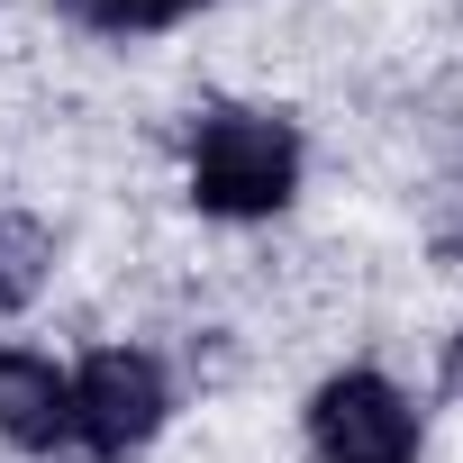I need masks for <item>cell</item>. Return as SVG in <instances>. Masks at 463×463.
Masks as SVG:
<instances>
[{"instance_id": "2", "label": "cell", "mask_w": 463, "mask_h": 463, "mask_svg": "<svg viewBox=\"0 0 463 463\" xmlns=\"http://www.w3.org/2000/svg\"><path fill=\"white\" fill-rule=\"evenodd\" d=\"M173 427V373L146 345H91L73 364V454L82 463H137Z\"/></svg>"}, {"instance_id": "4", "label": "cell", "mask_w": 463, "mask_h": 463, "mask_svg": "<svg viewBox=\"0 0 463 463\" xmlns=\"http://www.w3.org/2000/svg\"><path fill=\"white\" fill-rule=\"evenodd\" d=\"M0 445L19 454H73V364L10 345L0 354Z\"/></svg>"}, {"instance_id": "3", "label": "cell", "mask_w": 463, "mask_h": 463, "mask_svg": "<svg viewBox=\"0 0 463 463\" xmlns=\"http://www.w3.org/2000/svg\"><path fill=\"white\" fill-rule=\"evenodd\" d=\"M300 427H309V454H318V463H418V436H427L418 400H409L391 373H373V364L327 373V382L309 391Z\"/></svg>"}, {"instance_id": "1", "label": "cell", "mask_w": 463, "mask_h": 463, "mask_svg": "<svg viewBox=\"0 0 463 463\" xmlns=\"http://www.w3.org/2000/svg\"><path fill=\"white\" fill-rule=\"evenodd\" d=\"M300 128L282 109H246V100H209L191 109V137H182V191L200 218H227V227H255V218H282L300 200Z\"/></svg>"}, {"instance_id": "7", "label": "cell", "mask_w": 463, "mask_h": 463, "mask_svg": "<svg viewBox=\"0 0 463 463\" xmlns=\"http://www.w3.org/2000/svg\"><path fill=\"white\" fill-rule=\"evenodd\" d=\"M445 391H463V345H454V373H445Z\"/></svg>"}, {"instance_id": "5", "label": "cell", "mask_w": 463, "mask_h": 463, "mask_svg": "<svg viewBox=\"0 0 463 463\" xmlns=\"http://www.w3.org/2000/svg\"><path fill=\"white\" fill-rule=\"evenodd\" d=\"M46 282H55V237H46V218L0 209V318L37 309V291H46Z\"/></svg>"}, {"instance_id": "6", "label": "cell", "mask_w": 463, "mask_h": 463, "mask_svg": "<svg viewBox=\"0 0 463 463\" xmlns=\"http://www.w3.org/2000/svg\"><path fill=\"white\" fill-rule=\"evenodd\" d=\"M191 10H209V0H73V19L100 37H155V28H182Z\"/></svg>"}]
</instances>
